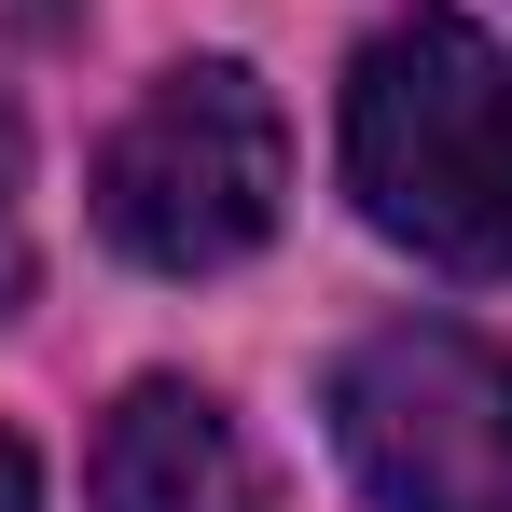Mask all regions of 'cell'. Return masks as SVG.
<instances>
[{"mask_svg": "<svg viewBox=\"0 0 512 512\" xmlns=\"http://www.w3.org/2000/svg\"><path fill=\"white\" fill-rule=\"evenodd\" d=\"M333 443L374 512H512V346L457 319L360 333L333 374Z\"/></svg>", "mask_w": 512, "mask_h": 512, "instance_id": "3957f363", "label": "cell"}, {"mask_svg": "<svg viewBox=\"0 0 512 512\" xmlns=\"http://www.w3.org/2000/svg\"><path fill=\"white\" fill-rule=\"evenodd\" d=\"M0 512H42V471H28V443L0 429Z\"/></svg>", "mask_w": 512, "mask_h": 512, "instance_id": "8992f818", "label": "cell"}, {"mask_svg": "<svg viewBox=\"0 0 512 512\" xmlns=\"http://www.w3.org/2000/svg\"><path fill=\"white\" fill-rule=\"evenodd\" d=\"M28 305V125H14V97H0V319Z\"/></svg>", "mask_w": 512, "mask_h": 512, "instance_id": "5b68a950", "label": "cell"}, {"mask_svg": "<svg viewBox=\"0 0 512 512\" xmlns=\"http://www.w3.org/2000/svg\"><path fill=\"white\" fill-rule=\"evenodd\" d=\"M346 194L388 250L443 263V277H512V56L457 0H416L360 42Z\"/></svg>", "mask_w": 512, "mask_h": 512, "instance_id": "6da1fadb", "label": "cell"}, {"mask_svg": "<svg viewBox=\"0 0 512 512\" xmlns=\"http://www.w3.org/2000/svg\"><path fill=\"white\" fill-rule=\"evenodd\" d=\"M97 512H263V457L250 429L222 416L208 388H180V374H153V388H125L111 416H97Z\"/></svg>", "mask_w": 512, "mask_h": 512, "instance_id": "277c9868", "label": "cell"}, {"mask_svg": "<svg viewBox=\"0 0 512 512\" xmlns=\"http://www.w3.org/2000/svg\"><path fill=\"white\" fill-rule=\"evenodd\" d=\"M291 208V125L250 56H180L97 153V236L153 277H222L250 263Z\"/></svg>", "mask_w": 512, "mask_h": 512, "instance_id": "7a4b0ae2", "label": "cell"}]
</instances>
